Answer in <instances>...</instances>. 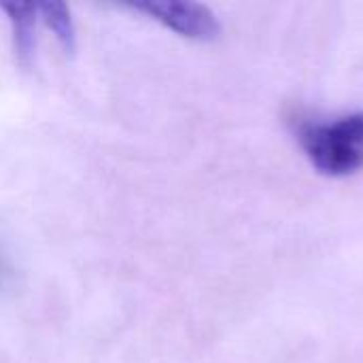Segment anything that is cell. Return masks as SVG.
I'll return each instance as SVG.
<instances>
[{"label": "cell", "instance_id": "obj_1", "mask_svg": "<svg viewBox=\"0 0 363 363\" xmlns=\"http://www.w3.org/2000/svg\"><path fill=\"white\" fill-rule=\"evenodd\" d=\"M298 138L311 164L328 177H349L363 168V111L328 123H302Z\"/></svg>", "mask_w": 363, "mask_h": 363}, {"label": "cell", "instance_id": "obj_2", "mask_svg": "<svg viewBox=\"0 0 363 363\" xmlns=\"http://www.w3.org/2000/svg\"><path fill=\"white\" fill-rule=\"evenodd\" d=\"M130 9L149 15L151 19L164 23L181 36L194 40H213L219 36L221 26L217 15L200 4L189 0H143L130 4Z\"/></svg>", "mask_w": 363, "mask_h": 363}, {"label": "cell", "instance_id": "obj_4", "mask_svg": "<svg viewBox=\"0 0 363 363\" xmlns=\"http://www.w3.org/2000/svg\"><path fill=\"white\" fill-rule=\"evenodd\" d=\"M38 17L53 30L57 40L66 51L74 49V23L70 17V9L62 2H38Z\"/></svg>", "mask_w": 363, "mask_h": 363}, {"label": "cell", "instance_id": "obj_3", "mask_svg": "<svg viewBox=\"0 0 363 363\" xmlns=\"http://www.w3.org/2000/svg\"><path fill=\"white\" fill-rule=\"evenodd\" d=\"M0 9L9 15L15 32V47L21 57L32 55L34 49V28L38 21V4L32 2H2Z\"/></svg>", "mask_w": 363, "mask_h": 363}]
</instances>
